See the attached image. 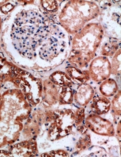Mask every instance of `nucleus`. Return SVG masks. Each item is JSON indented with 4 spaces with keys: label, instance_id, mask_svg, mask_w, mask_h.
Wrapping results in <instances>:
<instances>
[{
    "label": "nucleus",
    "instance_id": "1",
    "mask_svg": "<svg viewBox=\"0 0 121 157\" xmlns=\"http://www.w3.org/2000/svg\"><path fill=\"white\" fill-rule=\"evenodd\" d=\"M7 22L8 52L18 64L41 71L62 63L68 47L67 33L36 4L18 5Z\"/></svg>",
    "mask_w": 121,
    "mask_h": 157
},
{
    "label": "nucleus",
    "instance_id": "16",
    "mask_svg": "<svg viewBox=\"0 0 121 157\" xmlns=\"http://www.w3.org/2000/svg\"><path fill=\"white\" fill-rule=\"evenodd\" d=\"M120 41L115 38H110L103 44L101 48V55L104 57L113 56L120 48Z\"/></svg>",
    "mask_w": 121,
    "mask_h": 157
},
{
    "label": "nucleus",
    "instance_id": "17",
    "mask_svg": "<svg viewBox=\"0 0 121 157\" xmlns=\"http://www.w3.org/2000/svg\"><path fill=\"white\" fill-rule=\"evenodd\" d=\"M59 88V105H64L71 104L74 101V93L72 87L58 86Z\"/></svg>",
    "mask_w": 121,
    "mask_h": 157
},
{
    "label": "nucleus",
    "instance_id": "7",
    "mask_svg": "<svg viewBox=\"0 0 121 157\" xmlns=\"http://www.w3.org/2000/svg\"><path fill=\"white\" fill-rule=\"evenodd\" d=\"M85 120V125L88 129L96 134L108 136H115V131L113 124L100 115L91 114Z\"/></svg>",
    "mask_w": 121,
    "mask_h": 157
},
{
    "label": "nucleus",
    "instance_id": "21",
    "mask_svg": "<svg viewBox=\"0 0 121 157\" xmlns=\"http://www.w3.org/2000/svg\"><path fill=\"white\" fill-rule=\"evenodd\" d=\"M17 1H8L6 4L0 6V13L4 15H7L13 12L15 7L18 5L17 4Z\"/></svg>",
    "mask_w": 121,
    "mask_h": 157
},
{
    "label": "nucleus",
    "instance_id": "8",
    "mask_svg": "<svg viewBox=\"0 0 121 157\" xmlns=\"http://www.w3.org/2000/svg\"><path fill=\"white\" fill-rule=\"evenodd\" d=\"M8 150L13 157H36L38 154L36 138L23 140L8 146Z\"/></svg>",
    "mask_w": 121,
    "mask_h": 157
},
{
    "label": "nucleus",
    "instance_id": "3",
    "mask_svg": "<svg viewBox=\"0 0 121 157\" xmlns=\"http://www.w3.org/2000/svg\"><path fill=\"white\" fill-rule=\"evenodd\" d=\"M0 83L18 88L33 108L41 102L43 80L8 59L0 52Z\"/></svg>",
    "mask_w": 121,
    "mask_h": 157
},
{
    "label": "nucleus",
    "instance_id": "20",
    "mask_svg": "<svg viewBox=\"0 0 121 157\" xmlns=\"http://www.w3.org/2000/svg\"><path fill=\"white\" fill-rule=\"evenodd\" d=\"M85 110L84 107H79L74 113L75 125L78 127L81 125L85 119Z\"/></svg>",
    "mask_w": 121,
    "mask_h": 157
},
{
    "label": "nucleus",
    "instance_id": "25",
    "mask_svg": "<svg viewBox=\"0 0 121 157\" xmlns=\"http://www.w3.org/2000/svg\"><path fill=\"white\" fill-rule=\"evenodd\" d=\"M2 26H3L2 21V18H1V15H0V36L1 35L2 29Z\"/></svg>",
    "mask_w": 121,
    "mask_h": 157
},
{
    "label": "nucleus",
    "instance_id": "10",
    "mask_svg": "<svg viewBox=\"0 0 121 157\" xmlns=\"http://www.w3.org/2000/svg\"><path fill=\"white\" fill-rule=\"evenodd\" d=\"M95 95L93 86L86 82L79 85L74 93V101L81 107H84L91 101Z\"/></svg>",
    "mask_w": 121,
    "mask_h": 157
},
{
    "label": "nucleus",
    "instance_id": "12",
    "mask_svg": "<svg viewBox=\"0 0 121 157\" xmlns=\"http://www.w3.org/2000/svg\"><path fill=\"white\" fill-rule=\"evenodd\" d=\"M36 6L43 14L57 22V15L59 4L57 1H39Z\"/></svg>",
    "mask_w": 121,
    "mask_h": 157
},
{
    "label": "nucleus",
    "instance_id": "13",
    "mask_svg": "<svg viewBox=\"0 0 121 157\" xmlns=\"http://www.w3.org/2000/svg\"><path fill=\"white\" fill-rule=\"evenodd\" d=\"M99 90L102 95L106 97H112L119 91V87L114 79L108 78L102 82Z\"/></svg>",
    "mask_w": 121,
    "mask_h": 157
},
{
    "label": "nucleus",
    "instance_id": "2",
    "mask_svg": "<svg viewBox=\"0 0 121 157\" xmlns=\"http://www.w3.org/2000/svg\"><path fill=\"white\" fill-rule=\"evenodd\" d=\"M33 108L21 91L9 86L0 103V149L18 142Z\"/></svg>",
    "mask_w": 121,
    "mask_h": 157
},
{
    "label": "nucleus",
    "instance_id": "23",
    "mask_svg": "<svg viewBox=\"0 0 121 157\" xmlns=\"http://www.w3.org/2000/svg\"><path fill=\"white\" fill-rule=\"evenodd\" d=\"M91 144L90 136L89 135H84V136L80 138L77 144V148L78 150H85L89 147Z\"/></svg>",
    "mask_w": 121,
    "mask_h": 157
},
{
    "label": "nucleus",
    "instance_id": "9",
    "mask_svg": "<svg viewBox=\"0 0 121 157\" xmlns=\"http://www.w3.org/2000/svg\"><path fill=\"white\" fill-rule=\"evenodd\" d=\"M43 107L47 108L59 105V88L50 79L43 81L41 102Z\"/></svg>",
    "mask_w": 121,
    "mask_h": 157
},
{
    "label": "nucleus",
    "instance_id": "18",
    "mask_svg": "<svg viewBox=\"0 0 121 157\" xmlns=\"http://www.w3.org/2000/svg\"><path fill=\"white\" fill-rule=\"evenodd\" d=\"M112 60V63H111L112 74L115 75H120L121 70V48L116 52Z\"/></svg>",
    "mask_w": 121,
    "mask_h": 157
},
{
    "label": "nucleus",
    "instance_id": "26",
    "mask_svg": "<svg viewBox=\"0 0 121 157\" xmlns=\"http://www.w3.org/2000/svg\"><path fill=\"white\" fill-rule=\"evenodd\" d=\"M2 89V84H1L0 83V103H1V100H2V93H3V92H2V91H1Z\"/></svg>",
    "mask_w": 121,
    "mask_h": 157
},
{
    "label": "nucleus",
    "instance_id": "5",
    "mask_svg": "<svg viewBox=\"0 0 121 157\" xmlns=\"http://www.w3.org/2000/svg\"><path fill=\"white\" fill-rule=\"evenodd\" d=\"M98 5L92 1H68L59 4L58 24L66 33L75 34L84 27L87 22L100 14Z\"/></svg>",
    "mask_w": 121,
    "mask_h": 157
},
{
    "label": "nucleus",
    "instance_id": "24",
    "mask_svg": "<svg viewBox=\"0 0 121 157\" xmlns=\"http://www.w3.org/2000/svg\"><path fill=\"white\" fill-rule=\"evenodd\" d=\"M0 157H13L12 154L9 150H3L2 148L0 149Z\"/></svg>",
    "mask_w": 121,
    "mask_h": 157
},
{
    "label": "nucleus",
    "instance_id": "19",
    "mask_svg": "<svg viewBox=\"0 0 121 157\" xmlns=\"http://www.w3.org/2000/svg\"><path fill=\"white\" fill-rule=\"evenodd\" d=\"M121 91L116 93L114 96V98L111 102V107L112 113L116 116H121Z\"/></svg>",
    "mask_w": 121,
    "mask_h": 157
},
{
    "label": "nucleus",
    "instance_id": "22",
    "mask_svg": "<svg viewBox=\"0 0 121 157\" xmlns=\"http://www.w3.org/2000/svg\"><path fill=\"white\" fill-rule=\"evenodd\" d=\"M40 157H69V154L64 150H54L41 154Z\"/></svg>",
    "mask_w": 121,
    "mask_h": 157
},
{
    "label": "nucleus",
    "instance_id": "14",
    "mask_svg": "<svg viewBox=\"0 0 121 157\" xmlns=\"http://www.w3.org/2000/svg\"><path fill=\"white\" fill-rule=\"evenodd\" d=\"M65 73L71 78L79 82L85 83L90 79L88 70H82L74 67H68L65 68Z\"/></svg>",
    "mask_w": 121,
    "mask_h": 157
},
{
    "label": "nucleus",
    "instance_id": "15",
    "mask_svg": "<svg viewBox=\"0 0 121 157\" xmlns=\"http://www.w3.org/2000/svg\"><path fill=\"white\" fill-rule=\"evenodd\" d=\"M50 80L58 86H70L74 85L73 81L65 73L62 71H55L53 72L50 76Z\"/></svg>",
    "mask_w": 121,
    "mask_h": 157
},
{
    "label": "nucleus",
    "instance_id": "4",
    "mask_svg": "<svg viewBox=\"0 0 121 157\" xmlns=\"http://www.w3.org/2000/svg\"><path fill=\"white\" fill-rule=\"evenodd\" d=\"M104 31L99 22L88 24L72 41L71 50L68 58L71 64L79 69L87 67L95 57L104 37Z\"/></svg>",
    "mask_w": 121,
    "mask_h": 157
},
{
    "label": "nucleus",
    "instance_id": "6",
    "mask_svg": "<svg viewBox=\"0 0 121 157\" xmlns=\"http://www.w3.org/2000/svg\"><path fill=\"white\" fill-rule=\"evenodd\" d=\"M88 72L90 78L96 82H102L109 78L112 74L109 59L104 56H99L91 61Z\"/></svg>",
    "mask_w": 121,
    "mask_h": 157
},
{
    "label": "nucleus",
    "instance_id": "11",
    "mask_svg": "<svg viewBox=\"0 0 121 157\" xmlns=\"http://www.w3.org/2000/svg\"><path fill=\"white\" fill-rule=\"evenodd\" d=\"M91 109L93 114L101 115L108 113L111 107V102L106 97L103 95L93 97L91 100Z\"/></svg>",
    "mask_w": 121,
    "mask_h": 157
}]
</instances>
